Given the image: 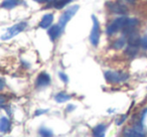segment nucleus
<instances>
[{
  "mask_svg": "<svg viewBox=\"0 0 147 137\" xmlns=\"http://www.w3.org/2000/svg\"><path fill=\"white\" fill-rule=\"evenodd\" d=\"M79 8H80L79 5H73V6L67 8V10L61 14V16L59 17V25L61 27L63 30L65 29V25L67 24V22L73 18V16L76 15V13L78 12Z\"/></svg>",
  "mask_w": 147,
  "mask_h": 137,
  "instance_id": "1",
  "label": "nucleus"
},
{
  "mask_svg": "<svg viewBox=\"0 0 147 137\" xmlns=\"http://www.w3.org/2000/svg\"><path fill=\"white\" fill-rule=\"evenodd\" d=\"M26 27V22H19L17 24H14L13 26H11L10 28L7 29V31L4 34L1 36L2 40H8L11 39L12 37H14L15 35H17L18 33H20L21 31H23Z\"/></svg>",
  "mask_w": 147,
  "mask_h": 137,
  "instance_id": "2",
  "label": "nucleus"
},
{
  "mask_svg": "<svg viewBox=\"0 0 147 137\" xmlns=\"http://www.w3.org/2000/svg\"><path fill=\"white\" fill-rule=\"evenodd\" d=\"M93 19V27L90 34V41L94 47H97L100 39V23L95 15H92Z\"/></svg>",
  "mask_w": 147,
  "mask_h": 137,
  "instance_id": "3",
  "label": "nucleus"
},
{
  "mask_svg": "<svg viewBox=\"0 0 147 137\" xmlns=\"http://www.w3.org/2000/svg\"><path fill=\"white\" fill-rule=\"evenodd\" d=\"M105 79L108 81L109 83H120L124 82L129 78L128 74L120 72H112V71H108L104 74Z\"/></svg>",
  "mask_w": 147,
  "mask_h": 137,
  "instance_id": "4",
  "label": "nucleus"
},
{
  "mask_svg": "<svg viewBox=\"0 0 147 137\" xmlns=\"http://www.w3.org/2000/svg\"><path fill=\"white\" fill-rule=\"evenodd\" d=\"M127 19L128 18H126V17H119V18L115 19V20L109 25L108 28H107V34L111 35V34H113V33H116L117 31H119L120 29H122L123 27H124L125 23H126Z\"/></svg>",
  "mask_w": 147,
  "mask_h": 137,
  "instance_id": "5",
  "label": "nucleus"
},
{
  "mask_svg": "<svg viewBox=\"0 0 147 137\" xmlns=\"http://www.w3.org/2000/svg\"><path fill=\"white\" fill-rule=\"evenodd\" d=\"M137 24H138V20L136 18H128L126 23H125L124 27L122 28L123 33L129 34V33L133 32L135 30V27L137 26Z\"/></svg>",
  "mask_w": 147,
  "mask_h": 137,
  "instance_id": "6",
  "label": "nucleus"
},
{
  "mask_svg": "<svg viewBox=\"0 0 147 137\" xmlns=\"http://www.w3.org/2000/svg\"><path fill=\"white\" fill-rule=\"evenodd\" d=\"M51 83V77L49 74H45V73H41L38 75L36 79V87L38 88H43V87H47Z\"/></svg>",
  "mask_w": 147,
  "mask_h": 137,
  "instance_id": "7",
  "label": "nucleus"
},
{
  "mask_svg": "<svg viewBox=\"0 0 147 137\" xmlns=\"http://www.w3.org/2000/svg\"><path fill=\"white\" fill-rule=\"evenodd\" d=\"M107 6H108V8L110 9L112 12L119 13V14H125V13H126V11H127V8L124 6V5L118 4V3H110V2H108Z\"/></svg>",
  "mask_w": 147,
  "mask_h": 137,
  "instance_id": "8",
  "label": "nucleus"
},
{
  "mask_svg": "<svg viewBox=\"0 0 147 137\" xmlns=\"http://www.w3.org/2000/svg\"><path fill=\"white\" fill-rule=\"evenodd\" d=\"M53 21V15L51 13H47V14L43 15L41 18L40 22H39V27L41 28H49L51 25Z\"/></svg>",
  "mask_w": 147,
  "mask_h": 137,
  "instance_id": "9",
  "label": "nucleus"
},
{
  "mask_svg": "<svg viewBox=\"0 0 147 137\" xmlns=\"http://www.w3.org/2000/svg\"><path fill=\"white\" fill-rule=\"evenodd\" d=\"M61 31H63L61 27L57 24V25H53L51 27H49V32L47 33H49V38H51V40H55V39H57V37H59V35L61 34Z\"/></svg>",
  "mask_w": 147,
  "mask_h": 137,
  "instance_id": "10",
  "label": "nucleus"
},
{
  "mask_svg": "<svg viewBox=\"0 0 147 137\" xmlns=\"http://www.w3.org/2000/svg\"><path fill=\"white\" fill-rule=\"evenodd\" d=\"M129 37H128V43L129 45H133V47H138L140 45V41H141V38L139 36V34L135 31L133 32L129 33Z\"/></svg>",
  "mask_w": 147,
  "mask_h": 137,
  "instance_id": "11",
  "label": "nucleus"
},
{
  "mask_svg": "<svg viewBox=\"0 0 147 137\" xmlns=\"http://www.w3.org/2000/svg\"><path fill=\"white\" fill-rule=\"evenodd\" d=\"M124 136H131V137H143L145 136V133H142L140 131L137 130L135 127L130 129H125L124 132H123Z\"/></svg>",
  "mask_w": 147,
  "mask_h": 137,
  "instance_id": "12",
  "label": "nucleus"
},
{
  "mask_svg": "<svg viewBox=\"0 0 147 137\" xmlns=\"http://www.w3.org/2000/svg\"><path fill=\"white\" fill-rule=\"evenodd\" d=\"M105 132H106V125L105 124H99L93 129V135L98 137L105 136Z\"/></svg>",
  "mask_w": 147,
  "mask_h": 137,
  "instance_id": "13",
  "label": "nucleus"
},
{
  "mask_svg": "<svg viewBox=\"0 0 147 137\" xmlns=\"http://www.w3.org/2000/svg\"><path fill=\"white\" fill-rule=\"evenodd\" d=\"M10 128V121L5 117H1L0 119V131L2 133H6Z\"/></svg>",
  "mask_w": 147,
  "mask_h": 137,
  "instance_id": "14",
  "label": "nucleus"
},
{
  "mask_svg": "<svg viewBox=\"0 0 147 137\" xmlns=\"http://www.w3.org/2000/svg\"><path fill=\"white\" fill-rule=\"evenodd\" d=\"M19 0H3L1 3V7L5 9H12L18 4Z\"/></svg>",
  "mask_w": 147,
  "mask_h": 137,
  "instance_id": "15",
  "label": "nucleus"
},
{
  "mask_svg": "<svg viewBox=\"0 0 147 137\" xmlns=\"http://www.w3.org/2000/svg\"><path fill=\"white\" fill-rule=\"evenodd\" d=\"M69 99H71V96L63 92L59 93V94L55 95V100L57 101V103H65V102H67V101H69Z\"/></svg>",
  "mask_w": 147,
  "mask_h": 137,
  "instance_id": "16",
  "label": "nucleus"
},
{
  "mask_svg": "<svg viewBox=\"0 0 147 137\" xmlns=\"http://www.w3.org/2000/svg\"><path fill=\"white\" fill-rule=\"evenodd\" d=\"M73 0H53V7L57 9H61Z\"/></svg>",
  "mask_w": 147,
  "mask_h": 137,
  "instance_id": "17",
  "label": "nucleus"
},
{
  "mask_svg": "<svg viewBox=\"0 0 147 137\" xmlns=\"http://www.w3.org/2000/svg\"><path fill=\"white\" fill-rule=\"evenodd\" d=\"M138 53V47H133V45H129L126 49V53L129 55L130 57H134L136 53Z\"/></svg>",
  "mask_w": 147,
  "mask_h": 137,
  "instance_id": "18",
  "label": "nucleus"
},
{
  "mask_svg": "<svg viewBox=\"0 0 147 137\" xmlns=\"http://www.w3.org/2000/svg\"><path fill=\"white\" fill-rule=\"evenodd\" d=\"M125 45V39L124 38H119L113 43V47L115 49H121L122 47H124Z\"/></svg>",
  "mask_w": 147,
  "mask_h": 137,
  "instance_id": "19",
  "label": "nucleus"
},
{
  "mask_svg": "<svg viewBox=\"0 0 147 137\" xmlns=\"http://www.w3.org/2000/svg\"><path fill=\"white\" fill-rule=\"evenodd\" d=\"M39 134L42 135V136H53V132H51V129L47 128V127H41L39 129Z\"/></svg>",
  "mask_w": 147,
  "mask_h": 137,
  "instance_id": "20",
  "label": "nucleus"
},
{
  "mask_svg": "<svg viewBox=\"0 0 147 137\" xmlns=\"http://www.w3.org/2000/svg\"><path fill=\"white\" fill-rule=\"evenodd\" d=\"M140 45L142 47V49H147V35H144V36L141 38Z\"/></svg>",
  "mask_w": 147,
  "mask_h": 137,
  "instance_id": "21",
  "label": "nucleus"
},
{
  "mask_svg": "<svg viewBox=\"0 0 147 137\" xmlns=\"http://www.w3.org/2000/svg\"><path fill=\"white\" fill-rule=\"evenodd\" d=\"M59 79H61V80L63 81V83H67V82H69V78H67V76L65 74V73L59 72Z\"/></svg>",
  "mask_w": 147,
  "mask_h": 137,
  "instance_id": "22",
  "label": "nucleus"
},
{
  "mask_svg": "<svg viewBox=\"0 0 147 137\" xmlns=\"http://www.w3.org/2000/svg\"><path fill=\"white\" fill-rule=\"evenodd\" d=\"M47 110H37L36 112H35V116H39V115L41 114H45V113H47Z\"/></svg>",
  "mask_w": 147,
  "mask_h": 137,
  "instance_id": "23",
  "label": "nucleus"
},
{
  "mask_svg": "<svg viewBox=\"0 0 147 137\" xmlns=\"http://www.w3.org/2000/svg\"><path fill=\"white\" fill-rule=\"evenodd\" d=\"M4 96H2V95H1V96H0V102H1V106H3V103H4Z\"/></svg>",
  "mask_w": 147,
  "mask_h": 137,
  "instance_id": "24",
  "label": "nucleus"
},
{
  "mask_svg": "<svg viewBox=\"0 0 147 137\" xmlns=\"http://www.w3.org/2000/svg\"><path fill=\"white\" fill-rule=\"evenodd\" d=\"M34 1H36V2H38V3H45V2H47V1H49V0H34Z\"/></svg>",
  "mask_w": 147,
  "mask_h": 137,
  "instance_id": "25",
  "label": "nucleus"
},
{
  "mask_svg": "<svg viewBox=\"0 0 147 137\" xmlns=\"http://www.w3.org/2000/svg\"><path fill=\"white\" fill-rule=\"evenodd\" d=\"M71 109H75V106H73V105H69V106H67V111H71Z\"/></svg>",
  "mask_w": 147,
  "mask_h": 137,
  "instance_id": "26",
  "label": "nucleus"
},
{
  "mask_svg": "<svg viewBox=\"0 0 147 137\" xmlns=\"http://www.w3.org/2000/svg\"><path fill=\"white\" fill-rule=\"evenodd\" d=\"M3 86H4V83H3V80H1V90L3 89Z\"/></svg>",
  "mask_w": 147,
  "mask_h": 137,
  "instance_id": "27",
  "label": "nucleus"
},
{
  "mask_svg": "<svg viewBox=\"0 0 147 137\" xmlns=\"http://www.w3.org/2000/svg\"><path fill=\"white\" fill-rule=\"evenodd\" d=\"M126 1H128L129 3H134L135 2V0H126Z\"/></svg>",
  "mask_w": 147,
  "mask_h": 137,
  "instance_id": "28",
  "label": "nucleus"
}]
</instances>
